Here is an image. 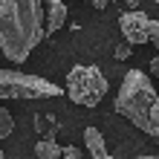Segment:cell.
Here are the masks:
<instances>
[{"label":"cell","mask_w":159,"mask_h":159,"mask_svg":"<svg viewBox=\"0 0 159 159\" xmlns=\"http://www.w3.org/2000/svg\"><path fill=\"white\" fill-rule=\"evenodd\" d=\"M43 38V0H0V49L12 64H23Z\"/></svg>","instance_id":"6da1fadb"},{"label":"cell","mask_w":159,"mask_h":159,"mask_svg":"<svg viewBox=\"0 0 159 159\" xmlns=\"http://www.w3.org/2000/svg\"><path fill=\"white\" fill-rule=\"evenodd\" d=\"M116 113L148 136H159V98L142 70H127L116 96Z\"/></svg>","instance_id":"7a4b0ae2"},{"label":"cell","mask_w":159,"mask_h":159,"mask_svg":"<svg viewBox=\"0 0 159 159\" xmlns=\"http://www.w3.org/2000/svg\"><path fill=\"white\" fill-rule=\"evenodd\" d=\"M61 87L32 72L20 70H0V101H20V98H55L61 96Z\"/></svg>","instance_id":"3957f363"},{"label":"cell","mask_w":159,"mask_h":159,"mask_svg":"<svg viewBox=\"0 0 159 159\" xmlns=\"http://www.w3.org/2000/svg\"><path fill=\"white\" fill-rule=\"evenodd\" d=\"M67 96L81 107H96L101 98L107 96V78L98 67H87V64H75L67 72Z\"/></svg>","instance_id":"277c9868"},{"label":"cell","mask_w":159,"mask_h":159,"mask_svg":"<svg viewBox=\"0 0 159 159\" xmlns=\"http://www.w3.org/2000/svg\"><path fill=\"white\" fill-rule=\"evenodd\" d=\"M119 29H121V35H125V41H127L130 46H139V43H159V20L148 17L139 6L121 12Z\"/></svg>","instance_id":"5b68a950"},{"label":"cell","mask_w":159,"mask_h":159,"mask_svg":"<svg viewBox=\"0 0 159 159\" xmlns=\"http://www.w3.org/2000/svg\"><path fill=\"white\" fill-rule=\"evenodd\" d=\"M43 35L49 38V35H55L61 29V26H67V3L64 0H46L43 3Z\"/></svg>","instance_id":"8992f818"},{"label":"cell","mask_w":159,"mask_h":159,"mask_svg":"<svg viewBox=\"0 0 159 159\" xmlns=\"http://www.w3.org/2000/svg\"><path fill=\"white\" fill-rule=\"evenodd\" d=\"M84 145H87V153L96 156V159H107L110 156L104 139H101V133H98V127H87L84 130Z\"/></svg>","instance_id":"52a82bcc"},{"label":"cell","mask_w":159,"mask_h":159,"mask_svg":"<svg viewBox=\"0 0 159 159\" xmlns=\"http://www.w3.org/2000/svg\"><path fill=\"white\" fill-rule=\"evenodd\" d=\"M35 130H38L41 136L55 139V133H58V121H55V116H49V113H38V116H35Z\"/></svg>","instance_id":"ba28073f"},{"label":"cell","mask_w":159,"mask_h":159,"mask_svg":"<svg viewBox=\"0 0 159 159\" xmlns=\"http://www.w3.org/2000/svg\"><path fill=\"white\" fill-rule=\"evenodd\" d=\"M35 156H41V159H55V156H61V148L55 145V139L43 136L41 142L35 145Z\"/></svg>","instance_id":"9c48e42d"},{"label":"cell","mask_w":159,"mask_h":159,"mask_svg":"<svg viewBox=\"0 0 159 159\" xmlns=\"http://www.w3.org/2000/svg\"><path fill=\"white\" fill-rule=\"evenodd\" d=\"M12 130H15V119H12V113H9L6 107H0V139L12 136Z\"/></svg>","instance_id":"30bf717a"},{"label":"cell","mask_w":159,"mask_h":159,"mask_svg":"<svg viewBox=\"0 0 159 159\" xmlns=\"http://www.w3.org/2000/svg\"><path fill=\"white\" fill-rule=\"evenodd\" d=\"M130 52H133V46L125 41V43H119L116 49H113V58H116V61H127V58H130Z\"/></svg>","instance_id":"8fae6325"},{"label":"cell","mask_w":159,"mask_h":159,"mask_svg":"<svg viewBox=\"0 0 159 159\" xmlns=\"http://www.w3.org/2000/svg\"><path fill=\"white\" fill-rule=\"evenodd\" d=\"M61 156H67V159H78L81 151H78V148H72V145H67V148H61Z\"/></svg>","instance_id":"7c38bea8"},{"label":"cell","mask_w":159,"mask_h":159,"mask_svg":"<svg viewBox=\"0 0 159 159\" xmlns=\"http://www.w3.org/2000/svg\"><path fill=\"white\" fill-rule=\"evenodd\" d=\"M113 3H121L125 9H136V6H139V0H113Z\"/></svg>","instance_id":"4fadbf2b"},{"label":"cell","mask_w":159,"mask_h":159,"mask_svg":"<svg viewBox=\"0 0 159 159\" xmlns=\"http://www.w3.org/2000/svg\"><path fill=\"white\" fill-rule=\"evenodd\" d=\"M90 3H93V9H104V6L113 3V0H90Z\"/></svg>","instance_id":"5bb4252c"},{"label":"cell","mask_w":159,"mask_h":159,"mask_svg":"<svg viewBox=\"0 0 159 159\" xmlns=\"http://www.w3.org/2000/svg\"><path fill=\"white\" fill-rule=\"evenodd\" d=\"M151 72H153V75L159 72V58H151Z\"/></svg>","instance_id":"9a60e30c"},{"label":"cell","mask_w":159,"mask_h":159,"mask_svg":"<svg viewBox=\"0 0 159 159\" xmlns=\"http://www.w3.org/2000/svg\"><path fill=\"white\" fill-rule=\"evenodd\" d=\"M3 156H6V153H3V148H0V159H3Z\"/></svg>","instance_id":"2e32d148"},{"label":"cell","mask_w":159,"mask_h":159,"mask_svg":"<svg viewBox=\"0 0 159 159\" xmlns=\"http://www.w3.org/2000/svg\"><path fill=\"white\" fill-rule=\"evenodd\" d=\"M153 3H159V0H153Z\"/></svg>","instance_id":"e0dca14e"}]
</instances>
